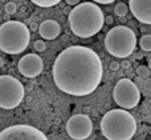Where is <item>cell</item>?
Returning <instances> with one entry per match:
<instances>
[{
    "label": "cell",
    "instance_id": "cell-1",
    "mask_svg": "<svg viewBox=\"0 0 151 140\" xmlns=\"http://www.w3.org/2000/svg\"><path fill=\"white\" fill-rule=\"evenodd\" d=\"M52 76L56 87L64 94L87 96L102 81L103 64L98 54L91 48L71 46L55 59Z\"/></svg>",
    "mask_w": 151,
    "mask_h": 140
},
{
    "label": "cell",
    "instance_id": "cell-2",
    "mask_svg": "<svg viewBox=\"0 0 151 140\" xmlns=\"http://www.w3.org/2000/svg\"><path fill=\"white\" fill-rule=\"evenodd\" d=\"M68 24L75 36L87 39L100 32L104 24V15L96 3L84 1L71 9L68 14Z\"/></svg>",
    "mask_w": 151,
    "mask_h": 140
},
{
    "label": "cell",
    "instance_id": "cell-3",
    "mask_svg": "<svg viewBox=\"0 0 151 140\" xmlns=\"http://www.w3.org/2000/svg\"><path fill=\"white\" fill-rule=\"evenodd\" d=\"M100 131L107 140H131L137 132V120L127 109L115 108L102 117Z\"/></svg>",
    "mask_w": 151,
    "mask_h": 140
},
{
    "label": "cell",
    "instance_id": "cell-4",
    "mask_svg": "<svg viewBox=\"0 0 151 140\" xmlns=\"http://www.w3.org/2000/svg\"><path fill=\"white\" fill-rule=\"evenodd\" d=\"M31 29L22 21L8 20L0 26V49L8 55L26 51L29 44Z\"/></svg>",
    "mask_w": 151,
    "mask_h": 140
},
{
    "label": "cell",
    "instance_id": "cell-5",
    "mask_svg": "<svg viewBox=\"0 0 151 140\" xmlns=\"http://www.w3.org/2000/svg\"><path fill=\"white\" fill-rule=\"evenodd\" d=\"M137 47V35L126 26L111 28L104 37V48L111 56L126 59L134 52Z\"/></svg>",
    "mask_w": 151,
    "mask_h": 140
},
{
    "label": "cell",
    "instance_id": "cell-6",
    "mask_svg": "<svg viewBox=\"0 0 151 140\" xmlns=\"http://www.w3.org/2000/svg\"><path fill=\"white\" fill-rule=\"evenodd\" d=\"M26 88L20 80L11 75H0V108L14 109L22 104Z\"/></svg>",
    "mask_w": 151,
    "mask_h": 140
},
{
    "label": "cell",
    "instance_id": "cell-7",
    "mask_svg": "<svg viewBox=\"0 0 151 140\" xmlns=\"http://www.w3.org/2000/svg\"><path fill=\"white\" fill-rule=\"evenodd\" d=\"M112 96H114V101L123 109L135 108L140 101L139 88L134 81L126 77L118 80L112 91Z\"/></svg>",
    "mask_w": 151,
    "mask_h": 140
},
{
    "label": "cell",
    "instance_id": "cell-8",
    "mask_svg": "<svg viewBox=\"0 0 151 140\" xmlns=\"http://www.w3.org/2000/svg\"><path fill=\"white\" fill-rule=\"evenodd\" d=\"M0 140H48L40 129L28 124L7 127L0 132Z\"/></svg>",
    "mask_w": 151,
    "mask_h": 140
},
{
    "label": "cell",
    "instance_id": "cell-9",
    "mask_svg": "<svg viewBox=\"0 0 151 140\" xmlns=\"http://www.w3.org/2000/svg\"><path fill=\"white\" fill-rule=\"evenodd\" d=\"M67 134L74 140H84L92 134V121L86 114L74 115L67 121Z\"/></svg>",
    "mask_w": 151,
    "mask_h": 140
},
{
    "label": "cell",
    "instance_id": "cell-10",
    "mask_svg": "<svg viewBox=\"0 0 151 140\" xmlns=\"http://www.w3.org/2000/svg\"><path fill=\"white\" fill-rule=\"evenodd\" d=\"M44 68V63H43V59L36 54H27L24 55L22 59L19 60L17 63V69L24 77H32L39 76L43 72Z\"/></svg>",
    "mask_w": 151,
    "mask_h": 140
},
{
    "label": "cell",
    "instance_id": "cell-11",
    "mask_svg": "<svg viewBox=\"0 0 151 140\" xmlns=\"http://www.w3.org/2000/svg\"><path fill=\"white\" fill-rule=\"evenodd\" d=\"M128 4L138 21L151 26V0H128Z\"/></svg>",
    "mask_w": 151,
    "mask_h": 140
},
{
    "label": "cell",
    "instance_id": "cell-12",
    "mask_svg": "<svg viewBox=\"0 0 151 140\" xmlns=\"http://www.w3.org/2000/svg\"><path fill=\"white\" fill-rule=\"evenodd\" d=\"M37 31H39V35L42 36L43 40H54L60 35L62 28H60V24L58 23L56 20L48 19V20H44L40 24Z\"/></svg>",
    "mask_w": 151,
    "mask_h": 140
},
{
    "label": "cell",
    "instance_id": "cell-13",
    "mask_svg": "<svg viewBox=\"0 0 151 140\" xmlns=\"http://www.w3.org/2000/svg\"><path fill=\"white\" fill-rule=\"evenodd\" d=\"M139 46L143 51L150 52L151 51V35H143L139 40Z\"/></svg>",
    "mask_w": 151,
    "mask_h": 140
},
{
    "label": "cell",
    "instance_id": "cell-14",
    "mask_svg": "<svg viewBox=\"0 0 151 140\" xmlns=\"http://www.w3.org/2000/svg\"><path fill=\"white\" fill-rule=\"evenodd\" d=\"M31 1L39 7L48 8V7H54V6H56V4H59L62 0H31Z\"/></svg>",
    "mask_w": 151,
    "mask_h": 140
},
{
    "label": "cell",
    "instance_id": "cell-15",
    "mask_svg": "<svg viewBox=\"0 0 151 140\" xmlns=\"http://www.w3.org/2000/svg\"><path fill=\"white\" fill-rule=\"evenodd\" d=\"M114 11H115V15H116V16L124 17L128 12V6L126 3H118L116 6H115Z\"/></svg>",
    "mask_w": 151,
    "mask_h": 140
},
{
    "label": "cell",
    "instance_id": "cell-16",
    "mask_svg": "<svg viewBox=\"0 0 151 140\" xmlns=\"http://www.w3.org/2000/svg\"><path fill=\"white\" fill-rule=\"evenodd\" d=\"M150 71H151V69L148 68V66H139L135 72H137V75L139 77H143V79H146V77L150 76Z\"/></svg>",
    "mask_w": 151,
    "mask_h": 140
},
{
    "label": "cell",
    "instance_id": "cell-17",
    "mask_svg": "<svg viewBox=\"0 0 151 140\" xmlns=\"http://www.w3.org/2000/svg\"><path fill=\"white\" fill-rule=\"evenodd\" d=\"M4 9H6L7 15H14V14H16L17 7H16V4H15L14 1H8V3L6 4V7H4Z\"/></svg>",
    "mask_w": 151,
    "mask_h": 140
},
{
    "label": "cell",
    "instance_id": "cell-18",
    "mask_svg": "<svg viewBox=\"0 0 151 140\" xmlns=\"http://www.w3.org/2000/svg\"><path fill=\"white\" fill-rule=\"evenodd\" d=\"M34 48H35V51H37V52H43V51H46L47 44L44 43V40H36L34 43Z\"/></svg>",
    "mask_w": 151,
    "mask_h": 140
},
{
    "label": "cell",
    "instance_id": "cell-19",
    "mask_svg": "<svg viewBox=\"0 0 151 140\" xmlns=\"http://www.w3.org/2000/svg\"><path fill=\"white\" fill-rule=\"evenodd\" d=\"M119 68H120V64L118 63V61H111V63H110V69H111V71L118 72Z\"/></svg>",
    "mask_w": 151,
    "mask_h": 140
},
{
    "label": "cell",
    "instance_id": "cell-20",
    "mask_svg": "<svg viewBox=\"0 0 151 140\" xmlns=\"http://www.w3.org/2000/svg\"><path fill=\"white\" fill-rule=\"evenodd\" d=\"M92 1L96 4H111V3H114L115 0H92Z\"/></svg>",
    "mask_w": 151,
    "mask_h": 140
},
{
    "label": "cell",
    "instance_id": "cell-21",
    "mask_svg": "<svg viewBox=\"0 0 151 140\" xmlns=\"http://www.w3.org/2000/svg\"><path fill=\"white\" fill-rule=\"evenodd\" d=\"M120 67H122V68H130V67H131V63H130V61H128V60H123L122 61V64H120Z\"/></svg>",
    "mask_w": 151,
    "mask_h": 140
},
{
    "label": "cell",
    "instance_id": "cell-22",
    "mask_svg": "<svg viewBox=\"0 0 151 140\" xmlns=\"http://www.w3.org/2000/svg\"><path fill=\"white\" fill-rule=\"evenodd\" d=\"M66 3L68 6H78L80 3V0H66Z\"/></svg>",
    "mask_w": 151,
    "mask_h": 140
},
{
    "label": "cell",
    "instance_id": "cell-23",
    "mask_svg": "<svg viewBox=\"0 0 151 140\" xmlns=\"http://www.w3.org/2000/svg\"><path fill=\"white\" fill-rule=\"evenodd\" d=\"M104 21H106L107 24H112V23H114V17L110 16V15H109L107 17H104Z\"/></svg>",
    "mask_w": 151,
    "mask_h": 140
},
{
    "label": "cell",
    "instance_id": "cell-24",
    "mask_svg": "<svg viewBox=\"0 0 151 140\" xmlns=\"http://www.w3.org/2000/svg\"><path fill=\"white\" fill-rule=\"evenodd\" d=\"M29 29H31V31H36V29H39V26H37L36 23H31V26H29Z\"/></svg>",
    "mask_w": 151,
    "mask_h": 140
},
{
    "label": "cell",
    "instance_id": "cell-25",
    "mask_svg": "<svg viewBox=\"0 0 151 140\" xmlns=\"http://www.w3.org/2000/svg\"><path fill=\"white\" fill-rule=\"evenodd\" d=\"M4 66V59L1 56H0V68H1V67Z\"/></svg>",
    "mask_w": 151,
    "mask_h": 140
},
{
    "label": "cell",
    "instance_id": "cell-26",
    "mask_svg": "<svg viewBox=\"0 0 151 140\" xmlns=\"http://www.w3.org/2000/svg\"><path fill=\"white\" fill-rule=\"evenodd\" d=\"M32 87H34V84L29 83V84H28V87H27V89H32Z\"/></svg>",
    "mask_w": 151,
    "mask_h": 140
},
{
    "label": "cell",
    "instance_id": "cell-27",
    "mask_svg": "<svg viewBox=\"0 0 151 140\" xmlns=\"http://www.w3.org/2000/svg\"><path fill=\"white\" fill-rule=\"evenodd\" d=\"M148 68H150V69H151V59H150V60H148Z\"/></svg>",
    "mask_w": 151,
    "mask_h": 140
},
{
    "label": "cell",
    "instance_id": "cell-28",
    "mask_svg": "<svg viewBox=\"0 0 151 140\" xmlns=\"http://www.w3.org/2000/svg\"><path fill=\"white\" fill-rule=\"evenodd\" d=\"M0 20H1V19H0Z\"/></svg>",
    "mask_w": 151,
    "mask_h": 140
}]
</instances>
